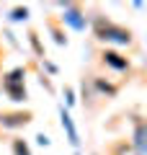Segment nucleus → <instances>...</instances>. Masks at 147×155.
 <instances>
[{
  "instance_id": "3",
  "label": "nucleus",
  "mask_w": 147,
  "mask_h": 155,
  "mask_svg": "<svg viewBox=\"0 0 147 155\" xmlns=\"http://www.w3.org/2000/svg\"><path fill=\"white\" fill-rule=\"evenodd\" d=\"M28 122H31L28 111H3L0 114V127L3 129H18V127H26Z\"/></svg>"
},
{
  "instance_id": "7",
  "label": "nucleus",
  "mask_w": 147,
  "mask_h": 155,
  "mask_svg": "<svg viewBox=\"0 0 147 155\" xmlns=\"http://www.w3.org/2000/svg\"><path fill=\"white\" fill-rule=\"evenodd\" d=\"M60 114H62V124H65L67 134H70V142H72V145H77V132H75V127H72V119H70V114H67L65 109H60Z\"/></svg>"
},
{
  "instance_id": "5",
  "label": "nucleus",
  "mask_w": 147,
  "mask_h": 155,
  "mask_svg": "<svg viewBox=\"0 0 147 155\" xmlns=\"http://www.w3.org/2000/svg\"><path fill=\"white\" fill-rule=\"evenodd\" d=\"M101 57H103V62H106L109 67H114V70H119V72H126V70L132 67L129 60H126L124 54H119V52H114V49H106Z\"/></svg>"
},
{
  "instance_id": "11",
  "label": "nucleus",
  "mask_w": 147,
  "mask_h": 155,
  "mask_svg": "<svg viewBox=\"0 0 147 155\" xmlns=\"http://www.w3.org/2000/svg\"><path fill=\"white\" fill-rule=\"evenodd\" d=\"M28 18V8H13L11 11V21H26Z\"/></svg>"
},
{
  "instance_id": "10",
  "label": "nucleus",
  "mask_w": 147,
  "mask_h": 155,
  "mask_svg": "<svg viewBox=\"0 0 147 155\" xmlns=\"http://www.w3.org/2000/svg\"><path fill=\"white\" fill-rule=\"evenodd\" d=\"M28 41H31V47H34V52H36V54L39 57H41V60H44V47H41V41H39V36H36V34H28Z\"/></svg>"
},
{
  "instance_id": "6",
  "label": "nucleus",
  "mask_w": 147,
  "mask_h": 155,
  "mask_svg": "<svg viewBox=\"0 0 147 155\" xmlns=\"http://www.w3.org/2000/svg\"><path fill=\"white\" fill-rule=\"evenodd\" d=\"M145 137H147L145 119H134V147L139 150V153H145Z\"/></svg>"
},
{
  "instance_id": "9",
  "label": "nucleus",
  "mask_w": 147,
  "mask_h": 155,
  "mask_svg": "<svg viewBox=\"0 0 147 155\" xmlns=\"http://www.w3.org/2000/svg\"><path fill=\"white\" fill-rule=\"evenodd\" d=\"M93 83H96V88H98V93H106V96H116V85H111V83H106L103 78H93Z\"/></svg>"
},
{
  "instance_id": "1",
  "label": "nucleus",
  "mask_w": 147,
  "mask_h": 155,
  "mask_svg": "<svg viewBox=\"0 0 147 155\" xmlns=\"http://www.w3.org/2000/svg\"><path fill=\"white\" fill-rule=\"evenodd\" d=\"M93 34H96V39L109 41V44H119V47L132 44V31L129 28L109 21L106 16H93Z\"/></svg>"
},
{
  "instance_id": "2",
  "label": "nucleus",
  "mask_w": 147,
  "mask_h": 155,
  "mask_svg": "<svg viewBox=\"0 0 147 155\" xmlns=\"http://www.w3.org/2000/svg\"><path fill=\"white\" fill-rule=\"evenodd\" d=\"M23 78H26V67H13L11 72L3 75V91L8 93V98L21 104V101L28 98L26 93V85H23Z\"/></svg>"
},
{
  "instance_id": "8",
  "label": "nucleus",
  "mask_w": 147,
  "mask_h": 155,
  "mask_svg": "<svg viewBox=\"0 0 147 155\" xmlns=\"http://www.w3.org/2000/svg\"><path fill=\"white\" fill-rule=\"evenodd\" d=\"M11 147H13V155H31V147H28V142L23 137H16L11 142Z\"/></svg>"
},
{
  "instance_id": "4",
  "label": "nucleus",
  "mask_w": 147,
  "mask_h": 155,
  "mask_svg": "<svg viewBox=\"0 0 147 155\" xmlns=\"http://www.w3.org/2000/svg\"><path fill=\"white\" fill-rule=\"evenodd\" d=\"M62 8H65V16H62V21H65V23H70V26L75 28V31H83V28L88 26V18L83 16V11H80L77 5H72V3H65Z\"/></svg>"
}]
</instances>
